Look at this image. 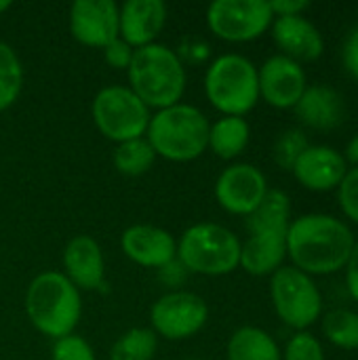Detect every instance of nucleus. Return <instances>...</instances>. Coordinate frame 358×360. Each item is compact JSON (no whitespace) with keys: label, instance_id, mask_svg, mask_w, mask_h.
<instances>
[{"label":"nucleus","instance_id":"f257e3e1","mask_svg":"<svg viewBox=\"0 0 358 360\" xmlns=\"http://www.w3.org/2000/svg\"><path fill=\"white\" fill-rule=\"evenodd\" d=\"M354 243L346 221L327 213H308L289 224L287 257L308 276L335 274L346 268Z\"/></svg>","mask_w":358,"mask_h":360},{"label":"nucleus","instance_id":"f03ea898","mask_svg":"<svg viewBox=\"0 0 358 360\" xmlns=\"http://www.w3.org/2000/svg\"><path fill=\"white\" fill-rule=\"evenodd\" d=\"M129 89L150 108L165 110L181 101L188 84V72L177 51L162 42L135 49L127 70Z\"/></svg>","mask_w":358,"mask_h":360},{"label":"nucleus","instance_id":"7ed1b4c3","mask_svg":"<svg viewBox=\"0 0 358 360\" xmlns=\"http://www.w3.org/2000/svg\"><path fill=\"white\" fill-rule=\"evenodd\" d=\"M25 312L32 327L44 338L72 335L82 316L80 289L63 272H40L25 291Z\"/></svg>","mask_w":358,"mask_h":360},{"label":"nucleus","instance_id":"20e7f679","mask_svg":"<svg viewBox=\"0 0 358 360\" xmlns=\"http://www.w3.org/2000/svg\"><path fill=\"white\" fill-rule=\"evenodd\" d=\"M209 118L190 103L156 110L150 118L146 139L154 154L171 162H190L209 148Z\"/></svg>","mask_w":358,"mask_h":360},{"label":"nucleus","instance_id":"39448f33","mask_svg":"<svg viewBox=\"0 0 358 360\" xmlns=\"http://www.w3.org/2000/svg\"><path fill=\"white\" fill-rule=\"evenodd\" d=\"M205 95L222 116L245 118L260 101L255 63L238 53L219 55L205 72Z\"/></svg>","mask_w":358,"mask_h":360},{"label":"nucleus","instance_id":"423d86ee","mask_svg":"<svg viewBox=\"0 0 358 360\" xmlns=\"http://www.w3.org/2000/svg\"><path fill=\"white\" fill-rule=\"evenodd\" d=\"M241 240L226 226L203 221L177 240V262L192 274L226 276L241 266Z\"/></svg>","mask_w":358,"mask_h":360},{"label":"nucleus","instance_id":"0eeeda50","mask_svg":"<svg viewBox=\"0 0 358 360\" xmlns=\"http://www.w3.org/2000/svg\"><path fill=\"white\" fill-rule=\"evenodd\" d=\"M97 131L118 143L146 137L152 110L124 84H110L97 91L91 105Z\"/></svg>","mask_w":358,"mask_h":360},{"label":"nucleus","instance_id":"6e6552de","mask_svg":"<svg viewBox=\"0 0 358 360\" xmlns=\"http://www.w3.org/2000/svg\"><path fill=\"white\" fill-rule=\"evenodd\" d=\"M270 297L276 316L295 331L312 327L323 312V295L306 272L283 266L270 278Z\"/></svg>","mask_w":358,"mask_h":360},{"label":"nucleus","instance_id":"1a4fd4ad","mask_svg":"<svg viewBox=\"0 0 358 360\" xmlns=\"http://www.w3.org/2000/svg\"><path fill=\"white\" fill-rule=\"evenodd\" d=\"M209 321L207 302L192 291H169L150 308V329L156 338L184 342L205 329Z\"/></svg>","mask_w":358,"mask_h":360},{"label":"nucleus","instance_id":"9d476101","mask_svg":"<svg viewBox=\"0 0 358 360\" xmlns=\"http://www.w3.org/2000/svg\"><path fill=\"white\" fill-rule=\"evenodd\" d=\"M274 21L266 0H215L207 8L209 30L226 42H251Z\"/></svg>","mask_w":358,"mask_h":360},{"label":"nucleus","instance_id":"9b49d317","mask_svg":"<svg viewBox=\"0 0 358 360\" xmlns=\"http://www.w3.org/2000/svg\"><path fill=\"white\" fill-rule=\"evenodd\" d=\"M266 194V175L249 162H234L226 167L215 181V200L224 211L232 215L249 217Z\"/></svg>","mask_w":358,"mask_h":360},{"label":"nucleus","instance_id":"f8f14e48","mask_svg":"<svg viewBox=\"0 0 358 360\" xmlns=\"http://www.w3.org/2000/svg\"><path fill=\"white\" fill-rule=\"evenodd\" d=\"M70 34L91 49L108 46L120 36V6L114 0H76L70 6Z\"/></svg>","mask_w":358,"mask_h":360},{"label":"nucleus","instance_id":"ddd939ff","mask_svg":"<svg viewBox=\"0 0 358 360\" xmlns=\"http://www.w3.org/2000/svg\"><path fill=\"white\" fill-rule=\"evenodd\" d=\"M257 80L260 97L276 110L295 108L308 86L304 68L285 55L268 57L264 65L257 68Z\"/></svg>","mask_w":358,"mask_h":360},{"label":"nucleus","instance_id":"4468645a","mask_svg":"<svg viewBox=\"0 0 358 360\" xmlns=\"http://www.w3.org/2000/svg\"><path fill=\"white\" fill-rule=\"evenodd\" d=\"M122 253L141 268L160 270L177 259V240L165 228L152 224L129 226L120 236Z\"/></svg>","mask_w":358,"mask_h":360},{"label":"nucleus","instance_id":"2eb2a0df","mask_svg":"<svg viewBox=\"0 0 358 360\" xmlns=\"http://www.w3.org/2000/svg\"><path fill=\"white\" fill-rule=\"evenodd\" d=\"M295 179L312 192L335 190L348 173V162L342 152L329 146H308L293 165Z\"/></svg>","mask_w":358,"mask_h":360},{"label":"nucleus","instance_id":"dca6fc26","mask_svg":"<svg viewBox=\"0 0 358 360\" xmlns=\"http://www.w3.org/2000/svg\"><path fill=\"white\" fill-rule=\"evenodd\" d=\"M63 274L76 289L95 291L106 281V262L99 243L93 236L78 234L63 249Z\"/></svg>","mask_w":358,"mask_h":360},{"label":"nucleus","instance_id":"f3484780","mask_svg":"<svg viewBox=\"0 0 358 360\" xmlns=\"http://www.w3.org/2000/svg\"><path fill=\"white\" fill-rule=\"evenodd\" d=\"M272 38L276 46L283 51L281 55L293 61H314L325 51V40L319 27L302 15L291 17H274L272 21Z\"/></svg>","mask_w":358,"mask_h":360},{"label":"nucleus","instance_id":"a211bd4d","mask_svg":"<svg viewBox=\"0 0 358 360\" xmlns=\"http://www.w3.org/2000/svg\"><path fill=\"white\" fill-rule=\"evenodd\" d=\"M167 23L162 0H127L120 6V38L133 49L156 42Z\"/></svg>","mask_w":358,"mask_h":360},{"label":"nucleus","instance_id":"6ab92c4d","mask_svg":"<svg viewBox=\"0 0 358 360\" xmlns=\"http://www.w3.org/2000/svg\"><path fill=\"white\" fill-rule=\"evenodd\" d=\"M293 110L306 127L317 131H331L340 127L346 116L344 97L335 89L325 84L306 86Z\"/></svg>","mask_w":358,"mask_h":360},{"label":"nucleus","instance_id":"aec40b11","mask_svg":"<svg viewBox=\"0 0 358 360\" xmlns=\"http://www.w3.org/2000/svg\"><path fill=\"white\" fill-rule=\"evenodd\" d=\"M287 257V234L260 232L241 245V268L251 276H272Z\"/></svg>","mask_w":358,"mask_h":360},{"label":"nucleus","instance_id":"412c9836","mask_svg":"<svg viewBox=\"0 0 358 360\" xmlns=\"http://www.w3.org/2000/svg\"><path fill=\"white\" fill-rule=\"evenodd\" d=\"M251 137V127L243 116H222L209 127V148L224 160L238 158Z\"/></svg>","mask_w":358,"mask_h":360},{"label":"nucleus","instance_id":"4be33fe9","mask_svg":"<svg viewBox=\"0 0 358 360\" xmlns=\"http://www.w3.org/2000/svg\"><path fill=\"white\" fill-rule=\"evenodd\" d=\"M291 224V198L283 190H268L260 207L247 217L249 234L276 232L287 234Z\"/></svg>","mask_w":358,"mask_h":360},{"label":"nucleus","instance_id":"5701e85b","mask_svg":"<svg viewBox=\"0 0 358 360\" xmlns=\"http://www.w3.org/2000/svg\"><path fill=\"white\" fill-rule=\"evenodd\" d=\"M228 360H283L281 348L260 327H241L228 342Z\"/></svg>","mask_w":358,"mask_h":360},{"label":"nucleus","instance_id":"b1692460","mask_svg":"<svg viewBox=\"0 0 358 360\" xmlns=\"http://www.w3.org/2000/svg\"><path fill=\"white\" fill-rule=\"evenodd\" d=\"M156 158L158 156L154 154V150L146 137L118 143L114 150V156H112L116 171L127 177H139V175L148 173Z\"/></svg>","mask_w":358,"mask_h":360},{"label":"nucleus","instance_id":"393cba45","mask_svg":"<svg viewBox=\"0 0 358 360\" xmlns=\"http://www.w3.org/2000/svg\"><path fill=\"white\" fill-rule=\"evenodd\" d=\"M158 350V338L152 329L135 327L122 333L112 350L110 360H152Z\"/></svg>","mask_w":358,"mask_h":360},{"label":"nucleus","instance_id":"a878e982","mask_svg":"<svg viewBox=\"0 0 358 360\" xmlns=\"http://www.w3.org/2000/svg\"><path fill=\"white\" fill-rule=\"evenodd\" d=\"M23 65L15 49L0 40V112L8 110L21 95Z\"/></svg>","mask_w":358,"mask_h":360},{"label":"nucleus","instance_id":"bb28decb","mask_svg":"<svg viewBox=\"0 0 358 360\" xmlns=\"http://www.w3.org/2000/svg\"><path fill=\"white\" fill-rule=\"evenodd\" d=\"M323 333L342 350H358V314L346 308L331 310L323 319Z\"/></svg>","mask_w":358,"mask_h":360},{"label":"nucleus","instance_id":"cd10ccee","mask_svg":"<svg viewBox=\"0 0 358 360\" xmlns=\"http://www.w3.org/2000/svg\"><path fill=\"white\" fill-rule=\"evenodd\" d=\"M310 143H308V137H306V133L304 131H300V129H289V131H285L279 139H276V143H274V162L281 167V169H285V171H291L293 169V165L298 162V158L306 152V148H308Z\"/></svg>","mask_w":358,"mask_h":360},{"label":"nucleus","instance_id":"c85d7f7f","mask_svg":"<svg viewBox=\"0 0 358 360\" xmlns=\"http://www.w3.org/2000/svg\"><path fill=\"white\" fill-rule=\"evenodd\" d=\"M281 356L283 360H325V350L312 333L298 331L287 342L285 352Z\"/></svg>","mask_w":358,"mask_h":360},{"label":"nucleus","instance_id":"c756f323","mask_svg":"<svg viewBox=\"0 0 358 360\" xmlns=\"http://www.w3.org/2000/svg\"><path fill=\"white\" fill-rule=\"evenodd\" d=\"M51 360H97V356L84 338L72 333L61 340H55L51 348Z\"/></svg>","mask_w":358,"mask_h":360},{"label":"nucleus","instance_id":"7c9ffc66","mask_svg":"<svg viewBox=\"0 0 358 360\" xmlns=\"http://www.w3.org/2000/svg\"><path fill=\"white\" fill-rule=\"evenodd\" d=\"M338 202L344 215L358 224V169H350L338 186Z\"/></svg>","mask_w":358,"mask_h":360},{"label":"nucleus","instance_id":"2f4dec72","mask_svg":"<svg viewBox=\"0 0 358 360\" xmlns=\"http://www.w3.org/2000/svg\"><path fill=\"white\" fill-rule=\"evenodd\" d=\"M101 51H103L106 63L110 68H114V70H129L131 59H133V53H135V49L131 44H127L120 36L116 40H112L108 46H103Z\"/></svg>","mask_w":358,"mask_h":360},{"label":"nucleus","instance_id":"473e14b6","mask_svg":"<svg viewBox=\"0 0 358 360\" xmlns=\"http://www.w3.org/2000/svg\"><path fill=\"white\" fill-rule=\"evenodd\" d=\"M270 8L274 17H291V15H302L306 8H310V2L308 0H272Z\"/></svg>","mask_w":358,"mask_h":360},{"label":"nucleus","instance_id":"72a5a7b5","mask_svg":"<svg viewBox=\"0 0 358 360\" xmlns=\"http://www.w3.org/2000/svg\"><path fill=\"white\" fill-rule=\"evenodd\" d=\"M342 57H344V68L348 70V74L358 80V27L348 36Z\"/></svg>","mask_w":358,"mask_h":360},{"label":"nucleus","instance_id":"f704fd0d","mask_svg":"<svg viewBox=\"0 0 358 360\" xmlns=\"http://www.w3.org/2000/svg\"><path fill=\"white\" fill-rule=\"evenodd\" d=\"M346 285H348V293L352 295V300L358 302V240L354 243L352 255L346 264Z\"/></svg>","mask_w":358,"mask_h":360},{"label":"nucleus","instance_id":"c9c22d12","mask_svg":"<svg viewBox=\"0 0 358 360\" xmlns=\"http://www.w3.org/2000/svg\"><path fill=\"white\" fill-rule=\"evenodd\" d=\"M177 55H179V59L184 61V65H186V61H188V63H198V61L207 59L209 46L203 44V42H188V44H184L181 51H177Z\"/></svg>","mask_w":358,"mask_h":360},{"label":"nucleus","instance_id":"e433bc0d","mask_svg":"<svg viewBox=\"0 0 358 360\" xmlns=\"http://www.w3.org/2000/svg\"><path fill=\"white\" fill-rule=\"evenodd\" d=\"M188 270L175 259V262H171V264H167L165 268H160V276H162V281L169 285V287H177L179 283H181V278H184V274H186Z\"/></svg>","mask_w":358,"mask_h":360},{"label":"nucleus","instance_id":"4c0bfd02","mask_svg":"<svg viewBox=\"0 0 358 360\" xmlns=\"http://www.w3.org/2000/svg\"><path fill=\"white\" fill-rule=\"evenodd\" d=\"M344 158H346V162H350L354 169H358V133L348 141L346 152H344Z\"/></svg>","mask_w":358,"mask_h":360},{"label":"nucleus","instance_id":"58836bf2","mask_svg":"<svg viewBox=\"0 0 358 360\" xmlns=\"http://www.w3.org/2000/svg\"><path fill=\"white\" fill-rule=\"evenodd\" d=\"M11 8V0H0V15Z\"/></svg>","mask_w":358,"mask_h":360},{"label":"nucleus","instance_id":"ea45409f","mask_svg":"<svg viewBox=\"0 0 358 360\" xmlns=\"http://www.w3.org/2000/svg\"><path fill=\"white\" fill-rule=\"evenodd\" d=\"M186 360H203V359H186Z\"/></svg>","mask_w":358,"mask_h":360}]
</instances>
